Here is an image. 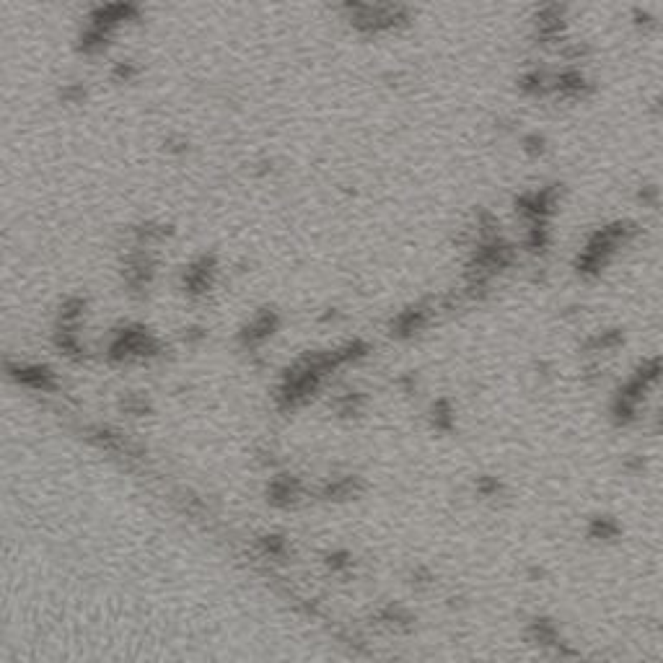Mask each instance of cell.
I'll list each match as a JSON object with an SVG mask.
<instances>
[{
	"label": "cell",
	"mask_w": 663,
	"mask_h": 663,
	"mask_svg": "<svg viewBox=\"0 0 663 663\" xmlns=\"http://www.w3.org/2000/svg\"><path fill=\"white\" fill-rule=\"evenodd\" d=\"M425 324H428L425 308H409V311H402V314L394 319L391 329L397 332V334H412V332L423 329Z\"/></svg>",
	"instance_id": "obj_2"
},
{
	"label": "cell",
	"mask_w": 663,
	"mask_h": 663,
	"mask_svg": "<svg viewBox=\"0 0 663 663\" xmlns=\"http://www.w3.org/2000/svg\"><path fill=\"white\" fill-rule=\"evenodd\" d=\"M526 148L531 151V153H542L545 151V140L542 137H526Z\"/></svg>",
	"instance_id": "obj_5"
},
{
	"label": "cell",
	"mask_w": 663,
	"mask_h": 663,
	"mask_svg": "<svg viewBox=\"0 0 663 663\" xmlns=\"http://www.w3.org/2000/svg\"><path fill=\"white\" fill-rule=\"evenodd\" d=\"M536 29H539V34L545 36V39H552V36H557L562 32V8H557V6H547V8H542L539 13H536Z\"/></svg>",
	"instance_id": "obj_1"
},
{
	"label": "cell",
	"mask_w": 663,
	"mask_h": 663,
	"mask_svg": "<svg viewBox=\"0 0 663 663\" xmlns=\"http://www.w3.org/2000/svg\"><path fill=\"white\" fill-rule=\"evenodd\" d=\"M557 91L562 96H580L586 91V78L580 76L578 70H565L560 78H557Z\"/></svg>",
	"instance_id": "obj_3"
},
{
	"label": "cell",
	"mask_w": 663,
	"mask_h": 663,
	"mask_svg": "<svg viewBox=\"0 0 663 663\" xmlns=\"http://www.w3.org/2000/svg\"><path fill=\"white\" fill-rule=\"evenodd\" d=\"M521 88L528 91V94H542V91H545V76H542V73H528V76H524V81H521Z\"/></svg>",
	"instance_id": "obj_4"
}]
</instances>
